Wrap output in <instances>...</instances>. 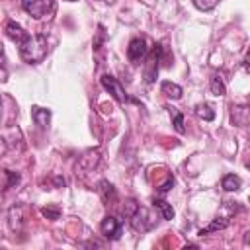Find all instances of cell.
<instances>
[{"instance_id": "6da1fadb", "label": "cell", "mask_w": 250, "mask_h": 250, "mask_svg": "<svg viewBox=\"0 0 250 250\" xmlns=\"http://www.w3.org/2000/svg\"><path fill=\"white\" fill-rule=\"evenodd\" d=\"M20 45V57L29 62V64H37L47 57V35L45 33H27V37L18 43Z\"/></svg>"}, {"instance_id": "7a4b0ae2", "label": "cell", "mask_w": 250, "mask_h": 250, "mask_svg": "<svg viewBox=\"0 0 250 250\" xmlns=\"http://www.w3.org/2000/svg\"><path fill=\"white\" fill-rule=\"evenodd\" d=\"M129 223H131V227L137 230V232H146V230H150L154 225H156V219L150 215V211L148 209H145V207H137V211L129 217Z\"/></svg>"}, {"instance_id": "3957f363", "label": "cell", "mask_w": 250, "mask_h": 250, "mask_svg": "<svg viewBox=\"0 0 250 250\" xmlns=\"http://www.w3.org/2000/svg\"><path fill=\"white\" fill-rule=\"evenodd\" d=\"M21 2V8L35 20H41L45 18L47 14L53 12L55 8V2L53 0H20Z\"/></svg>"}, {"instance_id": "277c9868", "label": "cell", "mask_w": 250, "mask_h": 250, "mask_svg": "<svg viewBox=\"0 0 250 250\" xmlns=\"http://www.w3.org/2000/svg\"><path fill=\"white\" fill-rule=\"evenodd\" d=\"M160 55H162V47L160 45H154L150 53H146V62H145V80L148 84L154 82L156 74H158V62H160Z\"/></svg>"}, {"instance_id": "5b68a950", "label": "cell", "mask_w": 250, "mask_h": 250, "mask_svg": "<svg viewBox=\"0 0 250 250\" xmlns=\"http://www.w3.org/2000/svg\"><path fill=\"white\" fill-rule=\"evenodd\" d=\"M100 82H102V86L119 102V104H125V102H129V96L125 94V90L121 88V84L117 82V78L115 76H111V74H104L102 78H100Z\"/></svg>"}, {"instance_id": "8992f818", "label": "cell", "mask_w": 250, "mask_h": 250, "mask_svg": "<svg viewBox=\"0 0 250 250\" xmlns=\"http://www.w3.org/2000/svg\"><path fill=\"white\" fill-rule=\"evenodd\" d=\"M146 53H148V47H146V41H145L143 37L131 39V43H129V47H127V57H129V61L139 62V61H143V59L146 57Z\"/></svg>"}, {"instance_id": "52a82bcc", "label": "cell", "mask_w": 250, "mask_h": 250, "mask_svg": "<svg viewBox=\"0 0 250 250\" xmlns=\"http://www.w3.org/2000/svg\"><path fill=\"white\" fill-rule=\"evenodd\" d=\"M100 232L105 238H109V240H117L119 234H121V223L115 217H111V215L109 217H104L102 223H100Z\"/></svg>"}, {"instance_id": "ba28073f", "label": "cell", "mask_w": 250, "mask_h": 250, "mask_svg": "<svg viewBox=\"0 0 250 250\" xmlns=\"http://www.w3.org/2000/svg\"><path fill=\"white\" fill-rule=\"evenodd\" d=\"M98 162H100V152H98V150H90V152H86L84 156H80L76 170H82V174H84V172H90V170L96 168Z\"/></svg>"}, {"instance_id": "9c48e42d", "label": "cell", "mask_w": 250, "mask_h": 250, "mask_svg": "<svg viewBox=\"0 0 250 250\" xmlns=\"http://www.w3.org/2000/svg\"><path fill=\"white\" fill-rule=\"evenodd\" d=\"M31 117H33V121L41 129H47L49 127V121H51V111L49 109H43V107H33L31 109Z\"/></svg>"}, {"instance_id": "30bf717a", "label": "cell", "mask_w": 250, "mask_h": 250, "mask_svg": "<svg viewBox=\"0 0 250 250\" xmlns=\"http://www.w3.org/2000/svg\"><path fill=\"white\" fill-rule=\"evenodd\" d=\"M160 90H162V94L164 96H168V98H172V100H180L182 98V88L178 86V84H174V82H170V80H164L162 84H160Z\"/></svg>"}, {"instance_id": "8fae6325", "label": "cell", "mask_w": 250, "mask_h": 250, "mask_svg": "<svg viewBox=\"0 0 250 250\" xmlns=\"http://www.w3.org/2000/svg\"><path fill=\"white\" fill-rule=\"evenodd\" d=\"M98 186H100L98 189H100V195H102L104 203H113L115 201V188L107 180H102Z\"/></svg>"}, {"instance_id": "7c38bea8", "label": "cell", "mask_w": 250, "mask_h": 250, "mask_svg": "<svg viewBox=\"0 0 250 250\" xmlns=\"http://www.w3.org/2000/svg\"><path fill=\"white\" fill-rule=\"evenodd\" d=\"M230 115H232L234 125H240V127L248 125V107L246 105H234Z\"/></svg>"}, {"instance_id": "4fadbf2b", "label": "cell", "mask_w": 250, "mask_h": 250, "mask_svg": "<svg viewBox=\"0 0 250 250\" xmlns=\"http://www.w3.org/2000/svg\"><path fill=\"white\" fill-rule=\"evenodd\" d=\"M6 33L10 35V39H14L16 43H21L25 37H27V31H23L18 23H14V21H8V25H6Z\"/></svg>"}, {"instance_id": "5bb4252c", "label": "cell", "mask_w": 250, "mask_h": 250, "mask_svg": "<svg viewBox=\"0 0 250 250\" xmlns=\"http://www.w3.org/2000/svg\"><path fill=\"white\" fill-rule=\"evenodd\" d=\"M229 227V219H225V217H219V219H215V221H211L205 229H201L199 230V236H203V234H209V232H215V230H223V229H227Z\"/></svg>"}, {"instance_id": "9a60e30c", "label": "cell", "mask_w": 250, "mask_h": 250, "mask_svg": "<svg viewBox=\"0 0 250 250\" xmlns=\"http://www.w3.org/2000/svg\"><path fill=\"white\" fill-rule=\"evenodd\" d=\"M195 113H197L201 119H205V121H213V119H215V109H213V105L207 104V102L195 105Z\"/></svg>"}, {"instance_id": "2e32d148", "label": "cell", "mask_w": 250, "mask_h": 250, "mask_svg": "<svg viewBox=\"0 0 250 250\" xmlns=\"http://www.w3.org/2000/svg\"><path fill=\"white\" fill-rule=\"evenodd\" d=\"M223 189L225 191H236V189H240V178L236 176V174H227L225 178H223Z\"/></svg>"}, {"instance_id": "e0dca14e", "label": "cell", "mask_w": 250, "mask_h": 250, "mask_svg": "<svg viewBox=\"0 0 250 250\" xmlns=\"http://www.w3.org/2000/svg\"><path fill=\"white\" fill-rule=\"evenodd\" d=\"M154 207L160 209L162 219H166V221L174 219V209H172V205H170L168 201H164V199H154Z\"/></svg>"}, {"instance_id": "ac0fdd59", "label": "cell", "mask_w": 250, "mask_h": 250, "mask_svg": "<svg viewBox=\"0 0 250 250\" xmlns=\"http://www.w3.org/2000/svg\"><path fill=\"white\" fill-rule=\"evenodd\" d=\"M211 92L215 96H225V84H223V78L219 74L211 76Z\"/></svg>"}, {"instance_id": "d6986e66", "label": "cell", "mask_w": 250, "mask_h": 250, "mask_svg": "<svg viewBox=\"0 0 250 250\" xmlns=\"http://www.w3.org/2000/svg\"><path fill=\"white\" fill-rule=\"evenodd\" d=\"M170 113H172V117H174V129L178 131V133H186V127H184V115L178 111V109H170Z\"/></svg>"}, {"instance_id": "ffe728a7", "label": "cell", "mask_w": 250, "mask_h": 250, "mask_svg": "<svg viewBox=\"0 0 250 250\" xmlns=\"http://www.w3.org/2000/svg\"><path fill=\"white\" fill-rule=\"evenodd\" d=\"M193 4H195L197 10H201V12H209V10H213V8L219 4V0H193Z\"/></svg>"}, {"instance_id": "44dd1931", "label": "cell", "mask_w": 250, "mask_h": 250, "mask_svg": "<svg viewBox=\"0 0 250 250\" xmlns=\"http://www.w3.org/2000/svg\"><path fill=\"white\" fill-rule=\"evenodd\" d=\"M41 215L47 217V219H51V221H57L61 217V211H59V207H43L41 209Z\"/></svg>"}, {"instance_id": "7402d4cb", "label": "cell", "mask_w": 250, "mask_h": 250, "mask_svg": "<svg viewBox=\"0 0 250 250\" xmlns=\"http://www.w3.org/2000/svg\"><path fill=\"white\" fill-rule=\"evenodd\" d=\"M137 207H139V203H137L133 197H129V199L125 201V207H123V213H125V217L129 219V217H131V215L137 211Z\"/></svg>"}, {"instance_id": "603a6c76", "label": "cell", "mask_w": 250, "mask_h": 250, "mask_svg": "<svg viewBox=\"0 0 250 250\" xmlns=\"http://www.w3.org/2000/svg\"><path fill=\"white\" fill-rule=\"evenodd\" d=\"M172 186H174V178L170 176V178H168V180L158 188V191H160V193H166V191H170V189H172Z\"/></svg>"}, {"instance_id": "cb8c5ba5", "label": "cell", "mask_w": 250, "mask_h": 250, "mask_svg": "<svg viewBox=\"0 0 250 250\" xmlns=\"http://www.w3.org/2000/svg\"><path fill=\"white\" fill-rule=\"evenodd\" d=\"M6 174L10 176V182H8V188H10V186H12L14 182H18V180H20V176H18V174H14V172H6Z\"/></svg>"}, {"instance_id": "d4e9b609", "label": "cell", "mask_w": 250, "mask_h": 250, "mask_svg": "<svg viewBox=\"0 0 250 250\" xmlns=\"http://www.w3.org/2000/svg\"><path fill=\"white\" fill-rule=\"evenodd\" d=\"M64 184H66V182H64V178H61V176H57V178H55V186H57V188H62Z\"/></svg>"}, {"instance_id": "484cf974", "label": "cell", "mask_w": 250, "mask_h": 250, "mask_svg": "<svg viewBox=\"0 0 250 250\" xmlns=\"http://www.w3.org/2000/svg\"><path fill=\"white\" fill-rule=\"evenodd\" d=\"M2 62H4V59H2V51H0V66H2Z\"/></svg>"}, {"instance_id": "4316f807", "label": "cell", "mask_w": 250, "mask_h": 250, "mask_svg": "<svg viewBox=\"0 0 250 250\" xmlns=\"http://www.w3.org/2000/svg\"><path fill=\"white\" fill-rule=\"evenodd\" d=\"M143 2H146V4H150V2H154V0H143Z\"/></svg>"}]
</instances>
